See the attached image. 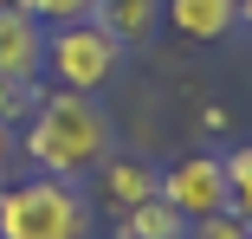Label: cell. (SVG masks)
Masks as SVG:
<instances>
[{
	"mask_svg": "<svg viewBox=\"0 0 252 239\" xmlns=\"http://www.w3.org/2000/svg\"><path fill=\"white\" fill-rule=\"evenodd\" d=\"M162 20L188 45H220L239 32V0H162Z\"/></svg>",
	"mask_w": 252,
	"mask_h": 239,
	"instance_id": "6",
	"label": "cell"
},
{
	"mask_svg": "<svg viewBox=\"0 0 252 239\" xmlns=\"http://www.w3.org/2000/svg\"><path fill=\"white\" fill-rule=\"evenodd\" d=\"M39 97H45V90H39V78H0V123H7V129H20V123L39 110Z\"/></svg>",
	"mask_w": 252,
	"mask_h": 239,
	"instance_id": "11",
	"label": "cell"
},
{
	"mask_svg": "<svg viewBox=\"0 0 252 239\" xmlns=\"http://www.w3.org/2000/svg\"><path fill=\"white\" fill-rule=\"evenodd\" d=\"M188 239H252V226H246L233 207H220V213H207V220H188Z\"/></svg>",
	"mask_w": 252,
	"mask_h": 239,
	"instance_id": "12",
	"label": "cell"
},
{
	"mask_svg": "<svg viewBox=\"0 0 252 239\" xmlns=\"http://www.w3.org/2000/svg\"><path fill=\"white\" fill-rule=\"evenodd\" d=\"M45 20L32 7H0V78H39L45 71Z\"/></svg>",
	"mask_w": 252,
	"mask_h": 239,
	"instance_id": "5",
	"label": "cell"
},
{
	"mask_svg": "<svg viewBox=\"0 0 252 239\" xmlns=\"http://www.w3.org/2000/svg\"><path fill=\"white\" fill-rule=\"evenodd\" d=\"M32 13H39L45 26H78V20L97 13V0H32Z\"/></svg>",
	"mask_w": 252,
	"mask_h": 239,
	"instance_id": "13",
	"label": "cell"
},
{
	"mask_svg": "<svg viewBox=\"0 0 252 239\" xmlns=\"http://www.w3.org/2000/svg\"><path fill=\"white\" fill-rule=\"evenodd\" d=\"M91 20L129 52V45H149V39H156V26H162V0H97Z\"/></svg>",
	"mask_w": 252,
	"mask_h": 239,
	"instance_id": "8",
	"label": "cell"
},
{
	"mask_svg": "<svg viewBox=\"0 0 252 239\" xmlns=\"http://www.w3.org/2000/svg\"><path fill=\"white\" fill-rule=\"evenodd\" d=\"M97 207L78 181L59 175H32L0 187V239H91Z\"/></svg>",
	"mask_w": 252,
	"mask_h": 239,
	"instance_id": "2",
	"label": "cell"
},
{
	"mask_svg": "<svg viewBox=\"0 0 252 239\" xmlns=\"http://www.w3.org/2000/svg\"><path fill=\"white\" fill-rule=\"evenodd\" d=\"M156 194L181 213V220H207L226 207V155H207V149H194L181 155L175 168L156 175Z\"/></svg>",
	"mask_w": 252,
	"mask_h": 239,
	"instance_id": "4",
	"label": "cell"
},
{
	"mask_svg": "<svg viewBox=\"0 0 252 239\" xmlns=\"http://www.w3.org/2000/svg\"><path fill=\"white\" fill-rule=\"evenodd\" d=\"M0 7H32V0H0Z\"/></svg>",
	"mask_w": 252,
	"mask_h": 239,
	"instance_id": "16",
	"label": "cell"
},
{
	"mask_svg": "<svg viewBox=\"0 0 252 239\" xmlns=\"http://www.w3.org/2000/svg\"><path fill=\"white\" fill-rule=\"evenodd\" d=\"M110 117L97 110L91 90H45L39 110L26 117V136H20V149L39 175H59V181H84L97 162L110 155Z\"/></svg>",
	"mask_w": 252,
	"mask_h": 239,
	"instance_id": "1",
	"label": "cell"
},
{
	"mask_svg": "<svg viewBox=\"0 0 252 239\" xmlns=\"http://www.w3.org/2000/svg\"><path fill=\"white\" fill-rule=\"evenodd\" d=\"M226 207L252 226V142L226 149Z\"/></svg>",
	"mask_w": 252,
	"mask_h": 239,
	"instance_id": "10",
	"label": "cell"
},
{
	"mask_svg": "<svg viewBox=\"0 0 252 239\" xmlns=\"http://www.w3.org/2000/svg\"><path fill=\"white\" fill-rule=\"evenodd\" d=\"M117 65H123V45L97 20L52 26V39H45V71L59 78V90H97V84L117 78Z\"/></svg>",
	"mask_w": 252,
	"mask_h": 239,
	"instance_id": "3",
	"label": "cell"
},
{
	"mask_svg": "<svg viewBox=\"0 0 252 239\" xmlns=\"http://www.w3.org/2000/svg\"><path fill=\"white\" fill-rule=\"evenodd\" d=\"M7 162H13V129L0 123V175H7Z\"/></svg>",
	"mask_w": 252,
	"mask_h": 239,
	"instance_id": "14",
	"label": "cell"
},
{
	"mask_svg": "<svg viewBox=\"0 0 252 239\" xmlns=\"http://www.w3.org/2000/svg\"><path fill=\"white\" fill-rule=\"evenodd\" d=\"M117 239H188V220L156 194V201H142V207H129L117 220Z\"/></svg>",
	"mask_w": 252,
	"mask_h": 239,
	"instance_id": "9",
	"label": "cell"
},
{
	"mask_svg": "<svg viewBox=\"0 0 252 239\" xmlns=\"http://www.w3.org/2000/svg\"><path fill=\"white\" fill-rule=\"evenodd\" d=\"M97 175H104V181H97V187H104V207H110L117 220H123L129 207H142V201H156V168L136 162V155H104Z\"/></svg>",
	"mask_w": 252,
	"mask_h": 239,
	"instance_id": "7",
	"label": "cell"
},
{
	"mask_svg": "<svg viewBox=\"0 0 252 239\" xmlns=\"http://www.w3.org/2000/svg\"><path fill=\"white\" fill-rule=\"evenodd\" d=\"M239 26H246V32H252V0H239Z\"/></svg>",
	"mask_w": 252,
	"mask_h": 239,
	"instance_id": "15",
	"label": "cell"
}]
</instances>
